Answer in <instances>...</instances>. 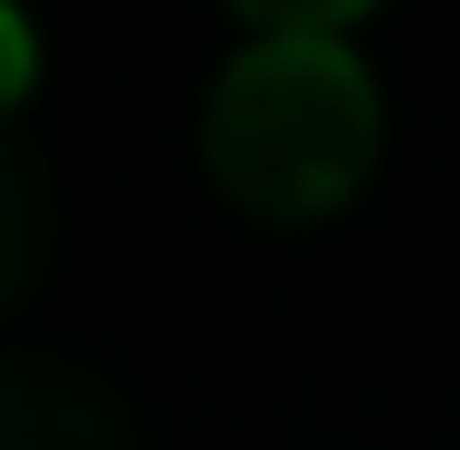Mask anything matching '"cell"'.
Wrapping results in <instances>:
<instances>
[{
    "label": "cell",
    "instance_id": "1",
    "mask_svg": "<svg viewBox=\"0 0 460 450\" xmlns=\"http://www.w3.org/2000/svg\"><path fill=\"white\" fill-rule=\"evenodd\" d=\"M205 164L246 216L307 225L338 216L378 164V83L338 31H256L215 72Z\"/></svg>",
    "mask_w": 460,
    "mask_h": 450
},
{
    "label": "cell",
    "instance_id": "2",
    "mask_svg": "<svg viewBox=\"0 0 460 450\" xmlns=\"http://www.w3.org/2000/svg\"><path fill=\"white\" fill-rule=\"evenodd\" d=\"M0 450H133V430L83 368L0 358Z\"/></svg>",
    "mask_w": 460,
    "mask_h": 450
},
{
    "label": "cell",
    "instance_id": "3",
    "mask_svg": "<svg viewBox=\"0 0 460 450\" xmlns=\"http://www.w3.org/2000/svg\"><path fill=\"white\" fill-rule=\"evenodd\" d=\"M41 256H51V174H41V154L0 123V317L31 297Z\"/></svg>",
    "mask_w": 460,
    "mask_h": 450
},
{
    "label": "cell",
    "instance_id": "4",
    "mask_svg": "<svg viewBox=\"0 0 460 450\" xmlns=\"http://www.w3.org/2000/svg\"><path fill=\"white\" fill-rule=\"evenodd\" d=\"M246 31H338L348 41V21L358 11H378V0H226Z\"/></svg>",
    "mask_w": 460,
    "mask_h": 450
},
{
    "label": "cell",
    "instance_id": "5",
    "mask_svg": "<svg viewBox=\"0 0 460 450\" xmlns=\"http://www.w3.org/2000/svg\"><path fill=\"white\" fill-rule=\"evenodd\" d=\"M31 72H41V51H31V21L0 0V123L21 113V93H31Z\"/></svg>",
    "mask_w": 460,
    "mask_h": 450
}]
</instances>
